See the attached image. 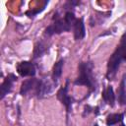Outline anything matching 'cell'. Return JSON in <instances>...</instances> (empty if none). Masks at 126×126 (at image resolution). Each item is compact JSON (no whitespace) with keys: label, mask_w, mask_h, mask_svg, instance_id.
Masks as SVG:
<instances>
[{"label":"cell","mask_w":126,"mask_h":126,"mask_svg":"<svg viewBox=\"0 0 126 126\" xmlns=\"http://www.w3.org/2000/svg\"><path fill=\"white\" fill-rule=\"evenodd\" d=\"M94 65L92 62H81L79 64V76L75 80L74 84L79 86H86L90 91H94L95 89L94 79L93 75Z\"/></svg>","instance_id":"7a4b0ae2"},{"label":"cell","mask_w":126,"mask_h":126,"mask_svg":"<svg viewBox=\"0 0 126 126\" xmlns=\"http://www.w3.org/2000/svg\"><path fill=\"white\" fill-rule=\"evenodd\" d=\"M91 111H92V107H91L90 105H86V106H85V111H84V114H83V115L86 116V114H89Z\"/></svg>","instance_id":"2e32d148"},{"label":"cell","mask_w":126,"mask_h":126,"mask_svg":"<svg viewBox=\"0 0 126 126\" xmlns=\"http://www.w3.org/2000/svg\"><path fill=\"white\" fill-rule=\"evenodd\" d=\"M122 61H126V32L122 35L120 44L117 46L108 60L106 72V77L108 80H111L115 76Z\"/></svg>","instance_id":"6da1fadb"},{"label":"cell","mask_w":126,"mask_h":126,"mask_svg":"<svg viewBox=\"0 0 126 126\" xmlns=\"http://www.w3.org/2000/svg\"><path fill=\"white\" fill-rule=\"evenodd\" d=\"M63 65H64V60L61 59L59 61H57L54 66H53V69H52V81L54 83L57 84L59 78L61 77L62 75V69H63Z\"/></svg>","instance_id":"8fae6325"},{"label":"cell","mask_w":126,"mask_h":126,"mask_svg":"<svg viewBox=\"0 0 126 126\" xmlns=\"http://www.w3.org/2000/svg\"><path fill=\"white\" fill-rule=\"evenodd\" d=\"M94 126H98V125H97V124H94Z\"/></svg>","instance_id":"ac0fdd59"},{"label":"cell","mask_w":126,"mask_h":126,"mask_svg":"<svg viewBox=\"0 0 126 126\" xmlns=\"http://www.w3.org/2000/svg\"><path fill=\"white\" fill-rule=\"evenodd\" d=\"M17 81V77L14 75V74H9L3 81L1 87H0V90H1V95H0V98H4V96L6 94H8L11 91H12V88H13V84L14 82Z\"/></svg>","instance_id":"52a82bcc"},{"label":"cell","mask_w":126,"mask_h":126,"mask_svg":"<svg viewBox=\"0 0 126 126\" xmlns=\"http://www.w3.org/2000/svg\"><path fill=\"white\" fill-rule=\"evenodd\" d=\"M121 126H125V125H124V124H121Z\"/></svg>","instance_id":"e0dca14e"},{"label":"cell","mask_w":126,"mask_h":126,"mask_svg":"<svg viewBox=\"0 0 126 126\" xmlns=\"http://www.w3.org/2000/svg\"><path fill=\"white\" fill-rule=\"evenodd\" d=\"M70 30H71V27L67 24V22L64 19H56L53 24L49 25L45 29V34L50 36L55 33L59 34L64 32H69Z\"/></svg>","instance_id":"277c9868"},{"label":"cell","mask_w":126,"mask_h":126,"mask_svg":"<svg viewBox=\"0 0 126 126\" xmlns=\"http://www.w3.org/2000/svg\"><path fill=\"white\" fill-rule=\"evenodd\" d=\"M68 81L66 83V85L62 88L59 89V91L57 92V97L58 99L65 105L67 113H69L72 109V103H73V98L68 94Z\"/></svg>","instance_id":"8992f818"},{"label":"cell","mask_w":126,"mask_h":126,"mask_svg":"<svg viewBox=\"0 0 126 126\" xmlns=\"http://www.w3.org/2000/svg\"><path fill=\"white\" fill-rule=\"evenodd\" d=\"M102 98L103 100L110 106H114L115 102V94L113 92V89L111 86H108L106 89L103 90L102 92Z\"/></svg>","instance_id":"30bf717a"},{"label":"cell","mask_w":126,"mask_h":126,"mask_svg":"<svg viewBox=\"0 0 126 126\" xmlns=\"http://www.w3.org/2000/svg\"><path fill=\"white\" fill-rule=\"evenodd\" d=\"M118 99L121 104H126V90H125V77L122 79L118 89Z\"/></svg>","instance_id":"5bb4252c"},{"label":"cell","mask_w":126,"mask_h":126,"mask_svg":"<svg viewBox=\"0 0 126 126\" xmlns=\"http://www.w3.org/2000/svg\"><path fill=\"white\" fill-rule=\"evenodd\" d=\"M64 20H65V21L67 22V24L71 27V29H73V27H74V25H75V23H76V21H77V19H76L74 13L71 12V11H68V12L65 13Z\"/></svg>","instance_id":"9a60e30c"},{"label":"cell","mask_w":126,"mask_h":126,"mask_svg":"<svg viewBox=\"0 0 126 126\" xmlns=\"http://www.w3.org/2000/svg\"><path fill=\"white\" fill-rule=\"evenodd\" d=\"M55 85H56V83H54L53 81L50 82V81H47V80H41V84H40V87H39V90H38L37 97L38 98H43V97H46L47 95H49L52 93Z\"/></svg>","instance_id":"ba28073f"},{"label":"cell","mask_w":126,"mask_h":126,"mask_svg":"<svg viewBox=\"0 0 126 126\" xmlns=\"http://www.w3.org/2000/svg\"><path fill=\"white\" fill-rule=\"evenodd\" d=\"M40 84H41V80H39V79H35V78L28 79L22 83L21 89H20V94L22 95H27L28 94L32 93L34 95L37 96Z\"/></svg>","instance_id":"3957f363"},{"label":"cell","mask_w":126,"mask_h":126,"mask_svg":"<svg viewBox=\"0 0 126 126\" xmlns=\"http://www.w3.org/2000/svg\"><path fill=\"white\" fill-rule=\"evenodd\" d=\"M73 31H74V37L76 40H81L85 37L86 30H85V24H84L83 18L77 19V21L73 27Z\"/></svg>","instance_id":"9c48e42d"},{"label":"cell","mask_w":126,"mask_h":126,"mask_svg":"<svg viewBox=\"0 0 126 126\" xmlns=\"http://www.w3.org/2000/svg\"><path fill=\"white\" fill-rule=\"evenodd\" d=\"M124 115L122 113H113L109 114L106 118V125L107 126H112L114 124H117L118 122H121L123 120Z\"/></svg>","instance_id":"4fadbf2b"},{"label":"cell","mask_w":126,"mask_h":126,"mask_svg":"<svg viewBox=\"0 0 126 126\" xmlns=\"http://www.w3.org/2000/svg\"><path fill=\"white\" fill-rule=\"evenodd\" d=\"M47 45L46 43H44L43 41H39L35 44L34 46V50H33V58H38L40 57L42 54H44L47 50Z\"/></svg>","instance_id":"7c38bea8"},{"label":"cell","mask_w":126,"mask_h":126,"mask_svg":"<svg viewBox=\"0 0 126 126\" xmlns=\"http://www.w3.org/2000/svg\"><path fill=\"white\" fill-rule=\"evenodd\" d=\"M17 72L22 77H33L35 75V66L31 61H22L17 65Z\"/></svg>","instance_id":"5b68a950"}]
</instances>
